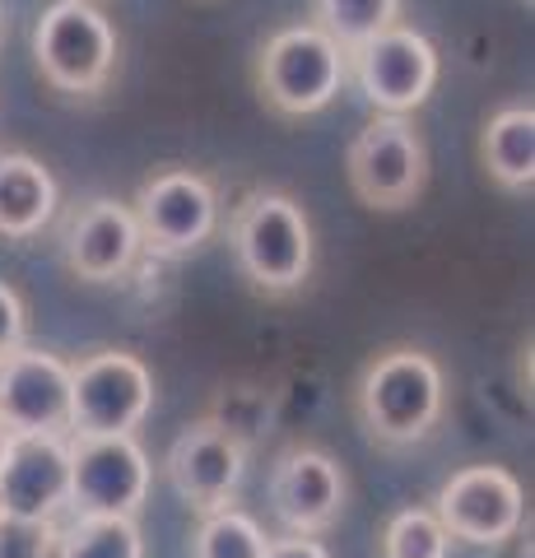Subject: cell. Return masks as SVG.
Here are the masks:
<instances>
[{"label": "cell", "mask_w": 535, "mask_h": 558, "mask_svg": "<svg viewBox=\"0 0 535 558\" xmlns=\"http://www.w3.org/2000/svg\"><path fill=\"white\" fill-rule=\"evenodd\" d=\"M447 414L442 363L420 344H387L354 381V418L382 451H410L438 433Z\"/></svg>", "instance_id": "1"}, {"label": "cell", "mask_w": 535, "mask_h": 558, "mask_svg": "<svg viewBox=\"0 0 535 558\" xmlns=\"http://www.w3.org/2000/svg\"><path fill=\"white\" fill-rule=\"evenodd\" d=\"M229 252L238 275L262 299H293L307 289L317 266V238L307 209L275 186H256L229 215Z\"/></svg>", "instance_id": "2"}, {"label": "cell", "mask_w": 535, "mask_h": 558, "mask_svg": "<svg viewBox=\"0 0 535 558\" xmlns=\"http://www.w3.org/2000/svg\"><path fill=\"white\" fill-rule=\"evenodd\" d=\"M252 80H256V98L275 117H289V121L317 117L350 84V75H344V47L317 24L275 28L262 43V51H256Z\"/></svg>", "instance_id": "3"}, {"label": "cell", "mask_w": 535, "mask_h": 558, "mask_svg": "<svg viewBox=\"0 0 535 558\" xmlns=\"http://www.w3.org/2000/svg\"><path fill=\"white\" fill-rule=\"evenodd\" d=\"M117 28L98 0H57L33 24V65L47 89L65 98H98L117 70Z\"/></svg>", "instance_id": "4"}, {"label": "cell", "mask_w": 535, "mask_h": 558, "mask_svg": "<svg viewBox=\"0 0 535 558\" xmlns=\"http://www.w3.org/2000/svg\"><path fill=\"white\" fill-rule=\"evenodd\" d=\"M344 178L368 209H410L428 186V145L410 117L377 112L344 149Z\"/></svg>", "instance_id": "5"}, {"label": "cell", "mask_w": 535, "mask_h": 558, "mask_svg": "<svg viewBox=\"0 0 535 558\" xmlns=\"http://www.w3.org/2000/svg\"><path fill=\"white\" fill-rule=\"evenodd\" d=\"M154 410V377L126 349H94L71 363V433L65 438H117L135 433Z\"/></svg>", "instance_id": "6"}, {"label": "cell", "mask_w": 535, "mask_h": 558, "mask_svg": "<svg viewBox=\"0 0 535 558\" xmlns=\"http://www.w3.org/2000/svg\"><path fill=\"white\" fill-rule=\"evenodd\" d=\"M131 215L149 256H192L219 229V186L196 168H159L135 191Z\"/></svg>", "instance_id": "7"}, {"label": "cell", "mask_w": 535, "mask_h": 558, "mask_svg": "<svg viewBox=\"0 0 535 558\" xmlns=\"http://www.w3.org/2000/svg\"><path fill=\"white\" fill-rule=\"evenodd\" d=\"M438 47L405 24H391L344 51V75L354 80V89L364 94L373 112L410 117L414 108H424L438 84Z\"/></svg>", "instance_id": "8"}, {"label": "cell", "mask_w": 535, "mask_h": 558, "mask_svg": "<svg viewBox=\"0 0 535 558\" xmlns=\"http://www.w3.org/2000/svg\"><path fill=\"white\" fill-rule=\"evenodd\" d=\"M434 517L452 539L503 549L526 521V488L508 465H465L438 488Z\"/></svg>", "instance_id": "9"}, {"label": "cell", "mask_w": 535, "mask_h": 558, "mask_svg": "<svg viewBox=\"0 0 535 558\" xmlns=\"http://www.w3.org/2000/svg\"><path fill=\"white\" fill-rule=\"evenodd\" d=\"M149 457L135 433L71 438V508L75 517H141L149 502Z\"/></svg>", "instance_id": "10"}, {"label": "cell", "mask_w": 535, "mask_h": 558, "mask_svg": "<svg viewBox=\"0 0 535 558\" xmlns=\"http://www.w3.org/2000/svg\"><path fill=\"white\" fill-rule=\"evenodd\" d=\"M266 498L275 521L289 535H326L344 512L350 480H344V465L326 447L293 442L270 465Z\"/></svg>", "instance_id": "11"}, {"label": "cell", "mask_w": 535, "mask_h": 558, "mask_svg": "<svg viewBox=\"0 0 535 558\" xmlns=\"http://www.w3.org/2000/svg\"><path fill=\"white\" fill-rule=\"evenodd\" d=\"M71 508V438L65 433H10L0 451V512L57 521Z\"/></svg>", "instance_id": "12"}, {"label": "cell", "mask_w": 535, "mask_h": 558, "mask_svg": "<svg viewBox=\"0 0 535 558\" xmlns=\"http://www.w3.org/2000/svg\"><path fill=\"white\" fill-rule=\"evenodd\" d=\"M163 475L192 512H215L229 508L243 488L247 475V447L223 433L215 418H196L172 438L168 457H163Z\"/></svg>", "instance_id": "13"}, {"label": "cell", "mask_w": 535, "mask_h": 558, "mask_svg": "<svg viewBox=\"0 0 535 558\" xmlns=\"http://www.w3.org/2000/svg\"><path fill=\"white\" fill-rule=\"evenodd\" d=\"M141 229L126 201L89 196L61 223V260L84 284H117L141 260Z\"/></svg>", "instance_id": "14"}, {"label": "cell", "mask_w": 535, "mask_h": 558, "mask_svg": "<svg viewBox=\"0 0 535 558\" xmlns=\"http://www.w3.org/2000/svg\"><path fill=\"white\" fill-rule=\"evenodd\" d=\"M0 418L10 433H71V363L28 340L0 354Z\"/></svg>", "instance_id": "15"}, {"label": "cell", "mask_w": 535, "mask_h": 558, "mask_svg": "<svg viewBox=\"0 0 535 558\" xmlns=\"http://www.w3.org/2000/svg\"><path fill=\"white\" fill-rule=\"evenodd\" d=\"M61 209V186L42 159L28 149L0 145V238L28 242L38 238Z\"/></svg>", "instance_id": "16"}, {"label": "cell", "mask_w": 535, "mask_h": 558, "mask_svg": "<svg viewBox=\"0 0 535 558\" xmlns=\"http://www.w3.org/2000/svg\"><path fill=\"white\" fill-rule=\"evenodd\" d=\"M479 168L494 186L512 196H531L535 186V108L531 102H508L498 108L485 131H479Z\"/></svg>", "instance_id": "17"}, {"label": "cell", "mask_w": 535, "mask_h": 558, "mask_svg": "<svg viewBox=\"0 0 535 558\" xmlns=\"http://www.w3.org/2000/svg\"><path fill=\"white\" fill-rule=\"evenodd\" d=\"M61 558H145L135 517H75L61 526Z\"/></svg>", "instance_id": "18"}, {"label": "cell", "mask_w": 535, "mask_h": 558, "mask_svg": "<svg viewBox=\"0 0 535 558\" xmlns=\"http://www.w3.org/2000/svg\"><path fill=\"white\" fill-rule=\"evenodd\" d=\"M313 24L350 51L373 33L401 24V0H313Z\"/></svg>", "instance_id": "19"}, {"label": "cell", "mask_w": 535, "mask_h": 558, "mask_svg": "<svg viewBox=\"0 0 535 558\" xmlns=\"http://www.w3.org/2000/svg\"><path fill=\"white\" fill-rule=\"evenodd\" d=\"M262 554H266V531L256 526V517L233 508V502L215 512H200L192 558H262Z\"/></svg>", "instance_id": "20"}, {"label": "cell", "mask_w": 535, "mask_h": 558, "mask_svg": "<svg viewBox=\"0 0 535 558\" xmlns=\"http://www.w3.org/2000/svg\"><path fill=\"white\" fill-rule=\"evenodd\" d=\"M452 535L442 531L434 508H401L382 526V558H447Z\"/></svg>", "instance_id": "21"}, {"label": "cell", "mask_w": 535, "mask_h": 558, "mask_svg": "<svg viewBox=\"0 0 535 558\" xmlns=\"http://www.w3.org/2000/svg\"><path fill=\"white\" fill-rule=\"evenodd\" d=\"M205 418H215L223 433H233V438L252 451V442L262 438L266 424H270V396L256 391V387H233L215 400V410Z\"/></svg>", "instance_id": "22"}, {"label": "cell", "mask_w": 535, "mask_h": 558, "mask_svg": "<svg viewBox=\"0 0 535 558\" xmlns=\"http://www.w3.org/2000/svg\"><path fill=\"white\" fill-rule=\"evenodd\" d=\"M0 558H61V526L0 512Z\"/></svg>", "instance_id": "23"}, {"label": "cell", "mask_w": 535, "mask_h": 558, "mask_svg": "<svg viewBox=\"0 0 535 558\" xmlns=\"http://www.w3.org/2000/svg\"><path fill=\"white\" fill-rule=\"evenodd\" d=\"M28 340V307L20 299V289L0 279V354L20 349Z\"/></svg>", "instance_id": "24"}, {"label": "cell", "mask_w": 535, "mask_h": 558, "mask_svg": "<svg viewBox=\"0 0 535 558\" xmlns=\"http://www.w3.org/2000/svg\"><path fill=\"white\" fill-rule=\"evenodd\" d=\"M262 558H331V549L321 545L317 535H275L266 539V554Z\"/></svg>", "instance_id": "25"}, {"label": "cell", "mask_w": 535, "mask_h": 558, "mask_svg": "<svg viewBox=\"0 0 535 558\" xmlns=\"http://www.w3.org/2000/svg\"><path fill=\"white\" fill-rule=\"evenodd\" d=\"M5 442H10V428H5V418H0V451H5Z\"/></svg>", "instance_id": "26"}, {"label": "cell", "mask_w": 535, "mask_h": 558, "mask_svg": "<svg viewBox=\"0 0 535 558\" xmlns=\"http://www.w3.org/2000/svg\"><path fill=\"white\" fill-rule=\"evenodd\" d=\"M0 43H5V0H0Z\"/></svg>", "instance_id": "27"}]
</instances>
